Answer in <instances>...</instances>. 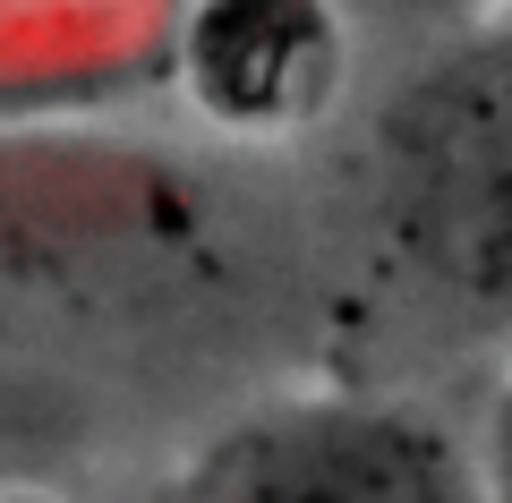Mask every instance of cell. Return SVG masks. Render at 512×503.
<instances>
[{
    "instance_id": "obj_1",
    "label": "cell",
    "mask_w": 512,
    "mask_h": 503,
    "mask_svg": "<svg viewBox=\"0 0 512 503\" xmlns=\"http://www.w3.org/2000/svg\"><path fill=\"white\" fill-rule=\"evenodd\" d=\"M214 239L188 162L120 137L0 128V299H128L180 282Z\"/></svg>"
},
{
    "instance_id": "obj_2",
    "label": "cell",
    "mask_w": 512,
    "mask_h": 503,
    "mask_svg": "<svg viewBox=\"0 0 512 503\" xmlns=\"http://www.w3.org/2000/svg\"><path fill=\"white\" fill-rule=\"evenodd\" d=\"M393 256L470 316H512V26L427 60L376 120Z\"/></svg>"
},
{
    "instance_id": "obj_3",
    "label": "cell",
    "mask_w": 512,
    "mask_h": 503,
    "mask_svg": "<svg viewBox=\"0 0 512 503\" xmlns=\"http://www.w3.org/2000/svg\"><path fill=\"white\" fill-rule=\"evenodd\" d=\"M188 503H478V486L402 401H291L222 435Z\"/></svg>"
},
{
    "instance_id": "obj_4",
    "label": "cell",
    "mask_w": 512,
    "mask_h": 503,
    "mask_svg": "<svg viewBox=\"0 0 512 503\" xmlns=\"http://www.w3.org/2000/svg\"><path fill=\"white\" fill-rule=\"evenodd\" d=\"M171 77L222 137H299L342 86L333 0H180Z\"/></svg>"
},
{
    "instance_id": "obj_5",
    "label": "cell",
    "mask_w": 512,
    "mask_h": 503,
    "mask_svg": "<svg viewBox=\"0 0 512 503\" xmlns=\"http://www.w3.org/2000/svg\"><path fill=\"white\" fill-rule=\"evenodd\" d=\"M180 0H0V111H69L171 77Z\"/></svg>"
},
{
    "instance_id": "obj_6",
    "label": "cell",
    "mask_w": 512,
    "mask_h": 503,
    "mask_svg": "<svg viewBox=\"0 0 512 503\" xmlns=\"http://www.w3.org/2000/svg\"><path fill=\"white\" fill-rule=\"evenodd\" d=\"M478 503H512V393L495 401V427H487V478H478Z\"/></svg>"
}]
</instances>
